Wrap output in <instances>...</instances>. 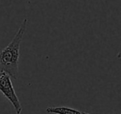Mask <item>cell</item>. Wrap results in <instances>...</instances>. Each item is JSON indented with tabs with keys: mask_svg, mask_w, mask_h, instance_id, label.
Here are the masks:
<instances>
[{
	"mask_svg": "<svg viewBox=\"0 0 121 114\" xmlns=\"http://www.w3.org/2000/svg\"><path fill=\"white\" fill-rule=\"evenodd\" d=\"M84 114H89V113H86V112H84Z\"/></svg>",
	"mask_w": 121,
	"mask_h": 114,
	"instance_id": "cell-4",
	"label": "cell"
},
{
	"mask_svg": "<svg viewBox=\"0 0 121 114\" xmlns=\"http://www.w3.org/2000/svg\"><path fill=\"white\" fill-rule=\"evenodd\" d=\"M47 112L52 114H84V112L67 107H51L47 108Z\"/></svg>",
	"mask_w": 121,
	"mask_h": 114,
	"instance_id": "cell-3",
	"label": "cell"
},
{
	"mask_svg": "<svg viewBox=\"0 0 121 114\" xmlns=\"http://www.w3.org/2000/svg\"><path fill=\"white\" fill-rule=\"evenodd\" d=\"M0 92L10 102L16 113L21 114L22 107L14 90L11 77L4 71H0Z\"/></svg>",
	"mask_w": 121,
	"mask_h": 114,
	"instance_id": "cell-2",
	"label": "cell"
},
{
	"mask_svg": "<svg viewBox=\"0 0 121 114\" xmlns=\"http://www.w3.org/2000/svg\"><path fill=\"white\" fill-rule=\"evenodd\" d=\"M27 19H24L12 41L0 51V69L7 72L14 80L18 77L20 46L27 30Z\"/></svg>",
	"mask_w": 121,
	"mask_h": 114,
	"instance_id": "cell-1",
	"label": "cell"
}]
</instances>
